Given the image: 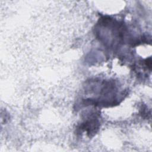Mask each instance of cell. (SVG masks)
I'll return each instance as SVG.
<instances>
[{
    "mask_svg": "<svg viewBox=\"0 0 152 152\" xmlns=\"http://www.w3.org/2000/svg\"><path fill=\"white\" fill-rule=\"evenodd\" d=\"M99 127V122L96 115H92L83 122L79 126L81 131H86L88 137L94 135L98 131Z\"/></svg>",
    "mask_w": 152,
    "mask_h": 152,
    "instance_id": "cell-1",
    "label": "cell"
}]
</instances>
